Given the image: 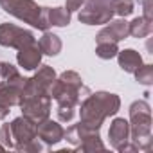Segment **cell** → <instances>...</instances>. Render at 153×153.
<instances>
[{
	"label": "cell",
	"mask_w": 153,
	"mask_h": 153,
	"mask_svg": "<svg viewBox=\"0 0 153 153\" xmlns=\"http://www.w3.org/2000/svg\"><path fill=\"white\" fill-rule=\"evenodd\" d=\"M24 76L20 74L18 78L9 79V81H0V103H4L7 106H20L22 103V88L25 85Z\"/></svg>",
	"instance_id": "9"
},
{
	"label": "cell",
	"mask_w": 153,
	"mask_h": 153,
	"mask_svg": "<svg viewBox=\"0 0 153 153\" xmlns=\"http://www.w3.org/2000/svg\"><path fill=\"white\" fill-rule=\"evenodd\" d=\"M0 7L34 29L47 31L51 27L47 20V7L38 6L34 0H0Z\"/></svg>",
	"instance_id": "4"
},
{
	"label": "cell",
	"mask_w": 153,
	"mask_h": 153,
	"mask_svg": "<svg viewBox=\"0 0 153 153\" xmlns=\"http://www.w3.org/2000/svg\"><path fill=\"white\" fill-rule=\"evenodd\" d=\"M133 76H135V81H137V83L149 87V85L153 83V65H149V63L144 65V63H142V65L133 72Z\"/></svg>",
	"instance_id": "19"
},
{
	"label": "cell",
	"mask_w": 153,
	"mask_h": 153,
	"mask_svg": "<svg viewBox=\"0 0 153 153\" xmlns=\"http://www.w3.org/2000/svg\"><path fill=\"white\" fill-rule=\"evenodd\" d=\"M83 4H85V0H67V2H65V7H67L70 13H74V11H79V9L83 7Z\"/></svg>",
	"instance_id": "25"
},
{
	"label": "cell",
	"mask_w": 153,
	"mask_h": 153,
	"mask_svg": "<svg viewBox=\"0 0 153 153\" xmlns=\"http://www.w3.org/2000/svg\"><path fill=\"white\" fill-rule=\"evenodd\" d=\"M130 36L128 33V22L124 18H117V20H110L108 24H105V27L97 33L96 42H123Z\"/></svg>",
	"instance_id": "12"
},
{
	"label": "cell",
	"mask_w": 153,
	"mask_h": 153,
	"mask_svg": "<svg viewBox=\"0 0 153 153\" xmlns=\"http://www.w3.org/2000/svg\"><path fill=\"white\" fill-rule=\"evenodd\" d=\"M117 63H119V67L124 72L133 74L142 65V56L135 49H124V51H119L117 52Z\"/></svg>",
	"instance_id": "14"
},
{
	"label": "cell",
	"mask_w": 153,
	"mask_h": 153,
	"mask_svg": "<svg viewBox=\"0 0 153 153\" xmlns=\"http://www.w3.org/2000/svg\"><path fill=\"white\" fill-rule=\"evenodd\" d=\"M42 56L43 54L40 51L38 42H33L18 49L16 61H18V67H22L24 70H36L42 65Z\"/></svg>",
	"instance_id": "13"
},
{
	"label": "cell",
	"mask_w": 153,
	"mask_h": 153,
	"mask_svg": "<svg viewBox=\"0 0 153 153\" xmlns=\"http://www.w3.org/2000/svg\"><path fill=\"white\" fill-rule=\"evenodd\" d=\"M63 135H65V128L59 124V121H52L51 117H47L36 124V137L49 148L63 140Z\"/></svg>",
	"instance_id": "8"
},
{
	"label": "cell",
	"mask_w": 153,
	"mask_h": 153,
	"mask_svg": "<svg viewBox=\"0 0 153 153\" xmlns=\"http://www.w3.org/2000/svg\"><path fill=\"white\" fill-rule=\"evenodd\" d=\"M114 18V0H85L78 20L85 25H105Z\"/></svg>",
	"instance_id": "5"
},
{
	"label": "cell",
	"mask_w": 153,
	"mask_h": 153,
	"mask_svg": "<svg viewBox=\"0 0 153 153\" xmlns=\"http://www.w3.org/2000/svg\"><path fill=\"white\" fill-rule=\"evenodd\" d=\"M9 124H11V131H13L15 146H18V144H25V142L36 139V123L31 121L29 117L20 115V117L13 119ZM13 149H15V148H13Z\"/></svg>",
	"instance_id": "10"
},
{
	"label": "cell",
	"mask_w": 153,
	"mask_h": 153,
	"mask_svg": "<svg viewBox=\"0 0 153 153\" xmlns=\"http://www.w3.org/2000/svg\"><path fill=\"white\" fill-rule=\"evenodd\" d=\"M15 149L20 151V153H40V151L43 149V146H42V142H40L38 137H36V139H33V140H29V142H25V144L15 146Z\"/></svg>",
	"instance_id": "23"
},
{
	"label": "cell",
	"mask_w": 153,
	"mask_h": 153,
	"mask_svg": "<svg viewBox=\"0 0 153 153\" xmlns=\"http://www.w3.org/2000/svg\"><path fill=\"white\" fill-rule=\"evenodd\" d=\"M36 42L33 31H27L24 27H18L15 24L4 22L0 24V45L2 47H13V49H20L27 43Z\"/></svg>",
	"instance_id": "6"
},
{
	"label": "cell",
	"mask_w": 153,
	"mask_h": 153,
	"mask_svg": "<svg viewBox=\"0 0 153 153\" xmlns=\"http://www.w3.org/2000/svg\"><path fill=\"white\" fill-rule=\"evenodd\" d=\"M0 142H2L7 149L15 148V140H13V131H11V124H2L0 128Z\"/></svg>",
	"instance_id": "24"
},
{
	"label": "cell",
	"mask_w": 153,
	"mask_h": 153,
	"mask_svg": "<svg viewBox=\"0 0 153 153\" xmlns=\"http://www.w3.org/2000/svg\"><path fill=\"white\" fill-rule=\"evenodd\" d=\"M121 108V97L112 92H90L79 103V123L90 130H101L106 117L115 115Z\"/></svg>",
	"instance_id": "1"
},
{
	"label": "cell",
	"mask_w": 153,
	"mask_h": 153,
	"mask_svg": "<svg viewBox=\"0 0 153 153\" xmlns=\"http://www.w3.org/2000/svg\"><path fill=\"white\" fill-rule=\"evenodd\" d=\"M144 18L153 22V18H151V0H144Z\"/></svg>",
	"instance_id": "26"
},
{
	"label": "cell",
	"mask_w": 153,
	"mask_h": 153,
	"mask_svg": "<svg viewBox=\"0 0 153 153\" xmlns=\"http://www.w3.org/2000/svg\"><path fill=\"white\" fill-rule=\"evenodd\" d=\"M47 94L51 99L58 103V106L78 108L81 99L90 94L88 87H85L81 76L76 70H65L49 85Z\"/></svg>",
	"instance_id": "2"
},
{
	"label": "cell",
	"mask_w": 153,
	"mask_h": 153,
	"mask_svg": "<svg viewBox=\"0 0 153 153\" xmlns=\"http://www.w3.org/2000/svg\"><path fill=\"white\" fill-rule=\"evenodd\" d=\"M108 139H110V146L123 153L124 146L130 142V123L124 117H115L110 123Z\"/></svg>",
	"instance_id": "11"
},
{
	"label": "cell",
	"mask_w": 153,
	"mask_h": 153,
	"mask_svg": "<svg viewBox=\"0 0 153 153\" xmlns=\"http://www.w3.org/2000/svg\"><path fill=\"white\" fill-rule=\"evenodd\" d=\"M119 52V45L115 42H96V54L101 59H112Z\"/></svg>",
	"instance_id": "18"
},
{
	"label": "cell",
	"mask_w": 153,
	"mask_h": 153,
	"mask_svg": "<svg viewBox=\"0 0 153 153\" xmlns=\"http://www.w3.org/2000/svg\"><path fill=\"white\" fill-rule=\"evenodd\" d=\"M133 9H135L133 0H114V15H117L119 18L130 16Z\"/></svg>",
	"instance_id": "21"
},
{
	"label": "cell",
	"mask_w": 153,
	"mask_h": 153,
	"mask_svg": "<svg viewBox=\"0 0 153 153\" xmlns=\"http://www.w3.org/2000/svg\"><path fill=\"white\" fill-rule=\"evenodd\" d=\"M130 142L137 151H151V106L139 99L130 105Z\"/></svg>",
	"instance_id": "3"
},
{
	"label": "cell",
	"mask_w": 153,
	"mask_h": 153,
	"mask_svg": "<svg viewBox=\"0 0 153 153\" xmlns=\"http://www.w3.org/2000/svg\"><path fill=\"white\" fill-rule=\"evenodd\" d=\"M151 24H153L151 20H148L144 16H137L131 22H128V33L133 38H146L153 31V25Z\"/></svg>",
	"instance_id": "16"
},
{
	"label": "cell",
	"mask_w": 153,
	"mask_h": 153,
	"mask_svg": "<svg viewBox=\"0 0 153 153\" xmlns=\"http://www.w3.org/2000/svg\"><path fill=\"white\" fill-rule=\"evenodd\" d=\"M11 106H7V105H4V103H0V121H2V119H6L7 115H9V110Z\"/></svg>",
	"instance_id": "27"
},
{
	"label": "cell",
	"mask_w": 153,
	"mask_h": 153,
	"mask_svg": "<svg viewBox=\"0 0 153 153\" xmlns=\"http://www.w3.org/2000/svg\"><path fill=\"white\" fill-rule=\"evenodd\" d=\"M38 45H40L42 54H45V56H58L61 52V47H63L61 38L54 33H49V31H43L42 38L38 40Z\"/></svg>",
	"instance_id": "15"
},
{
	"label": "cell",
	"mask_w": 153,
	"mask_h": 153,
	"mask_svg": "<svg viewBox=\"0 0 153 153\" xmlns=\"http://www.w3.org/2000/svg\"><path fill=\"white\" fill-rule=\"evenodd\" d=\"M78 149H81V151H85V153H92V151H105V144H103V140H101V135L97 133V135L88 137L87 140H83V142L78 146Z\"/></svg>",
	"instance_id": "20"
},
{
	"label": "cell",
	"mask_w": 153,
	"mask_h": 153,
	"mask_svg": "<svg viewBox=\"0 0 153 153\" xmlns=\"http://www.w3.org/2000/svg\"><path fill=\"white\" fill-rule=\"evenodd\" d=\"M47 20L49 25L67 27L70 24V11L67 7H47Z\"/></svg>",
	"instance_id": "17"
},
{
	"label": "cell",
	"mask_w": 153,
	"mask_h": 153,
	"mask_svg": "<svg viewBox=\"0 0 153 153\" xmlns=\"http://www.w3.org/2000/svg\"><path fill=\"white\" fill-rule=\"evenodd\" d=\"M51 97L49 94H43V96H34V97H25L22 99L20 103V108H22V115L29 117L31 121H34L36 124L42 123L43 119L51 117Z\"/></svg>",
	"instance_id": "7"
},
{
	"label": "cell",
	"mask_w": 153,
	"mask_h": 153,
	"mask_svg": "<svg viewBox=\"0 0 153 153\" xmlns=\"http://www.w3.org/2000/svg\"><path fill=\"white\" fill-rule=\"evenodd\" d=\"M4 149H6V146H4L2 142H0V151H4Z\"/></svg>",
	"instance_id": "28"
},
{
	"label": "cell",
	"mask_w": 153,
	"mask_h": 153,
	"mask_svg": "<svg viewBox=\"0 0 153 153\" xmlns=\"http://www.w3.org/2000/svg\"><path fill=\"white\" fill-rule=\"evenodd\" d=\"M18 76H20V70L13 63H9V61H2V63H0V78H2V79L9 81V79L18 78Z\"/></svg>",
	"instance_id": "22"
}]
</instances>
